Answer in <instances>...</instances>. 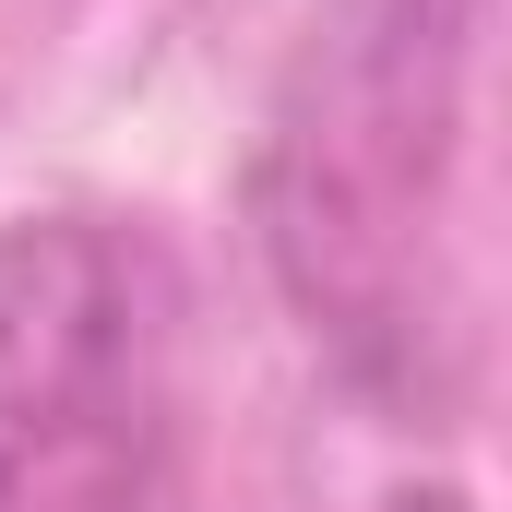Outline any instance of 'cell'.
<instances>
[{"label": "cell", "instance_id": "6da1fadb", "mask_svg": "<svg viewBox=\"0 0 512 512\" xmlns=\"http://www.w3.org/2000/svg\"><path fill=\"white\" fill-rule=\"evenodd\" d=\"M167 441V298L108 227H0V512H143Z\"/></svg>", "mask_w": 512, "mask_h": 512}, {"label": "cell", "instance_id": "7a4b0ae2", "mask_svg": "<svg viewBox=\"0 0 512 512\" xmlns=\"http://www.w3.org/2000/svg\"><path fill=\"white\" fill-rule=\"evenodd\" d=\"M393 512H477L465 489H417V501H393Z\"/></svg>", "mask_w": 512, "mask_h": 512}]
</instances>
